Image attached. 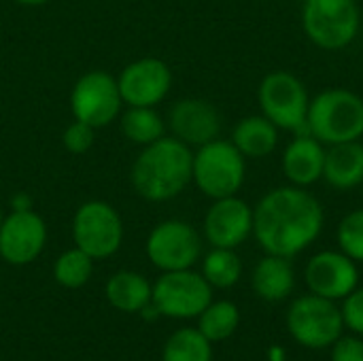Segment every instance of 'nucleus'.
<instances>
[{"mask_svg":"<svg viewBox=\"0 0 363 361\" xmlns=\"http://www.w3.org/2000/svg\"><path fill=\"white\" fill-rule=\"evenodd\" d=\"M323 221V206L313 194L300 187H279L253 209V236L268 255L291 260L319 238Z\"/></svg>","mask_w":363,"mask_h":361,"instance_id":"1","label":"nucleus"},{"mask_svg":"<svg viewBox=\"0 0 363 361\" xmlns=\"http://www.w3.org/2000/svg\"><path fill=\"white\" fill-rule=\"evenodd\" d=\"M191 149L179 138L162 136L136 155L130 181L134 191L149 202H166L191 183Z\"/></svg>","mask_w":363,"mask_h":361,"instance_id":"2","label":"nucleus"},{"mask_svg":"<svg viewBox=\"0 0 363 361\" xmlns=\"http://www.w3.org/2000/svg\"><path fill=\"white\" fill-rule=\"evenodd\" d=\"M308 134L319 143L338 145L363 136V100L349 89H325L308 106Z\"/></svg>","mask_w":363,"mask_h":361,"instance_id":"3","label":"nucleus"},{"mask_svg":"<svg viewBox=\"0 0 363 361\" xmlns=\"http://www.w3.org/2000/svg\"><path fill=\"white\" fill-rule=\"evenodd\" d=\"M245 160L247 157L234 147L232 140L215 138L198 147L194 153L191 181L204 196L213 200L236 196L247 174Z\"/></svg>","mask_w":363,"mask_h":361,"instance_id":"4","label":"nucleus"},{"mask_svg":"<svg viewBox=\"0 0 363 361\" xmlns=\"http://www.w3.org/2000/svg\"><path fill=\"white\" fill-rule=\"evenodd\" d=\"M287 332L304 349H330L342 334L345 321L340 306L315 294L300 296L287 309Z\"/></svg>","mask_w":363,"mask_h":361,"instance_id":"5","label":"nucleus"},{"mask_svg":"<svg viewBox=\"0 0 363 361\" xmlns=\"http://www.w3.org/2000/svg\"><path fill=\"white\" fill-rule=\"evenodd\" d=\"M257 100L264 117H268L277 128L308 134L306 119L311 100L304 83L296 74L287 70L266 74L257 89Z\"/></svg>","mask_w":363,"mask_h":361,"instance_id":"6","label":"nucleus"},{"mask_svg":"<svg viewBox=\"0 0 363 361\" xmlns=\"http://www.w3.org/2000/svg\"><path fill=\"white\" fill-rule=\"evenodd\" d=\"M359 6L355 0H306L302 26L321 49H342L359 32Z\"/></svg>","mask_w":363,"mask_h":361,"instance_id":"7","label":"nucleus"},{"mask_svg":"<svg viewBox=\"0 0 363 361\" xmlns=\"http://www.w3.org/2000/svg\"><path fill=\"white\" fill-rule=\"evenodd\" d=\"M72 240L91 260H106L123 243V221L108 202H83L72 217Z\"/></svg>","mask_w":363,"mask_h":361,"instance_id":"8","label":"nucleus"},{"mask_svg":"<svg viewBox=\"0 0 363 361\" xmlns=\"http://www.w3.org/2000/svg\"><path fill=\"white\" fill-rule=\"evenodd\" d=\"M151 302L162 317L198 319V315L213 302V287L202 272H194L191 268L172 270L155 281Z\"/></svg>","mask_w":363,"mask_h":361,"instance_id":"9","label":"nucleus"},{"mask_svg":"<svg viewBox=\"0 0 363 361\" xmlns=\"http://www.w3.org/2000/svg\"><path fill=\"white\" fill-rule=\"evenodd\" d=\"M149 262L162 272L194 268L202 255V238L194 226L181 219L157 223L145 243Z\"/></svg>","mask_w":363,"mask_h":361,"instance_id":"10","label":"nucleus"},{"mask_svg":"<svg viewBox=\"0 0 363 361\" xmlns=\"http://www.w3.org/2000/svg\"><path fill=\"white\" fill-rule=\"evenodd\" d=\"M123 106L117 79L104 70H89L74 83L70 91V109L74 119L91 126L106 128L111 126Z\"/></svg>","mask_w":363,"mask_h":361,"instance_id":"11","label":"nucleus"},{"mask_svg":"<svg viewBox=\"0 0 363 361\" xmlns=\"http://www.w3.org/2000/svg\"><path fill=\"white\" fill-rule=\"evenodd\" d=\"M304 281L311 294L342 302L355 287H359L357 262L342 251H319L308 260Z\"/></svg>","mask_w":363,"mask_h":361,"instance_id":"12","label":"nucleus"},{"mask_svg":"<svg viewBox=\"0 0 363 361\" xmlns=\"http://www.w3.org/2000/svg\"><path fill=\"white\" fill-rule=\"evenodd\" d=\"M117 85L125 106H155L170 91L172 70L164 60L140 57L119 72Z\"/></svg>","mask_w":363,"mask_h":361,"instance_id":"13","label":"nucleus"},{"mask_svg":"<svg viewBox=\"0 0 363 361\" xmlns=\"http://www.w3.org/2000/svg\"><path fill=\"white\" fill-rule=\"evenodd\" d=\"M47 245L45 219L30 211H13L0 226V257L11 266L32 264Z\"/></svg>","mask_w":363,"mask_h":361,"instance_id":"14","label":"nucleus"},{"mask_svg":"<svg viewBox=\"0 0 363 361\" xmlns=\"http://www.w3.org/2000/svg\"><path fill=\"white\" fill-rule=\"evenodd\" d=\"M253 234V209L236 198H219L206 211L204 236L217 249H236Z\"/></svg>","mask_w":363,"mask_h":361,"instance_id":"15","label":"nucleus"},{"mask_svg":"<svg viewBox=\"0 0 363 361\" xmlns=\"http://www.w3.org/2000/svg\"><path fill=\"white\" fill-rule=\"evenodd\" d=\"M172 136L187 147H202L215 140L221 132L219 111L202 98H183L172 104L168 113Z\"/></svg>","mask_w":363,"mask_h":361,"instance_id":"16","label":"nucleus"},{"mask_svg":"<svg viewBox=\"0 0 363 361\" xmlns=\"http://www.w3.org/2000/svg\"><path fill=\"white\" fill-rule=\"evenodd\" d=\"M325 149L311 134H298L283 153V172L296 187H308L323 179Z\"/></svg>","mask_w":363,"mask_h":361,"instance_id":"17","label":"nucleus"},{"mask_svg":"<svg viewBox=\"0 0 363 361\" xmlns=\"http://www.w3.org/2000/svg\"><path fill=\"white\" fill-rule=\"evenodd\" d=\"M253 291L266 302H283L296 289V272L289 257L268 255L257 262L251 274Z\"/></svg>","mask_w":363,"mask_h":361,"instance_id":"18","label":"nucleus"},{"mask_svg":"<svg viewBox=\"0 0 363 361\" xmlns=\"http://www.w3.org/2000/svg\"><path fill=\"white\" fill-rule=\"evenodd\" d=\"M323 179L338 191H349L363 183V145L359 140L330 145L325 151Z\"/></svg>","mask_w":363,"mask_h":361,"instance_id":"19","label":"nucleus"},{"mask_svg":"<svg viewBox=\"0 0 363 361\" xmlns=\"http://www.w3.org/2000/svg\"><path fill=\"white\" fill-rule=\"evenodd\" d=\"M232 143L245 157L259 160L277 149L279 128L264 115H251L236 123L232 132Z\"/></svg>","mask_w":363,"mask_h":361,"instance_id":"20","label":"nucleus"},{"mask_svg":"<svg viewBox=\"0 0 363 361\" xmlns=\"http://www.w3.org/2000/svg\"><path fill=\"white\" fill-rule=\"evenodd\" d=\"M151 296L153 285L138 272L119 270L106 281V300L121 313H140L151 302Z\"/></svg>","mask_w":363,"mask_h":361,"instance_id":"21","label":"nucleus"},{"mask_svg":"<svg viewBox=\"0 0 363 361\" xmlns=\"http://www.w3.org/2000/svg\"><path fill=\"white\" fill-rule=\"evenodd\" d=\"M119 123L123 136L140 147L160 140L166 132V123L162 115L155 111V106H128Z\"/></svg>","mask_w":363,"mask_h":361,"instance_id":"22","label":"nucleus"},{"mask_svg":"<svg viewBox=\"0 0 363 361\" xmlns=\"http://www.w3.org/2000/svg\"><path fill=\"white\" fill-rule=\"evenodd\" d=\"M238 326H240V311L230 300L211 302L198 315V330L211 343H223V340H228L238 330Z\"/></svg>","mask_w":363,"mask_h":361,"instance_id":"23","label":"nucleus"},{"mask_svg":"<svg viewBox=\"0 0 363 361\" xmlns=\"http://www.w3.org/2000/svg\"><path fill=\"white\" fill-rule=\"evenodd\" d=\"M162 361H213V343L198 328H181L166 340Z\"/></svg>","mask_w":363,"mask_h":361,"instance_id":"24","label":"nucleus"},{"mask_svg":"<svg viewBox=\"0 0 363 361\" xmlns=\"http://www.w3.org/2000/svg\"><path fill=\"white\" fill-rule=\"evenodd\" d=\"M202 277L213 289H230L242 277V262L234 249L213 247V251L206 253L202 262Z\"/></svg>","mask_w":363,"mask_h":361,"instance_id":"25","label":"nucleus"},{"mask_svg":"<svg viewBox=\"0 0 363 361\" xmlns=\"http://www.w3.org/2000/svg\"><path fill=\"white\" fill-rule=\"evenodd\" d=\"M91 274H94V260L79 247L60 253L53 264V277L57 285L66 289H79L87 285Z\"/></svg>","mask_w":363,"mask_h":361,"instance_id":"26","label":"nucleus"},{"mask_svg":"<svg viewBox=\"0 0 363 361\" xmlns=\"http://www.w3.org/2000/svg\"><path fill=\"white\" fill-rule=\"evenodd\" d=\"M338 245L353 262H363V209L349 213L338 226Z\"/></svg>","mask_w":363,"mask_h":361,"instance_id":"27","label":"nucleus"},{"mask_svg":"<svg viewBox=\"0 0 363 361\" xmlns=\"http://www.w3.org/2000/svg\"><path fill=\"white\" fill-rule=\"evenodd\" d=\"M96 140V128L74 119L62 134V145L66 151L74 153V155H81V153H87L91 149Z\"/></svg>","mask_w":363,"mask_h":361,"instance_id":"28","label":"nucleus"},{"mask_svg":"<svg viewBox=\"0 0 363 361\" xmlns=\"http://www.w3.org/2000/svg\"><path fill=\"white\" fill-rule=\"evenodd\" d=\"M340 313H342L345 330H349L351 334H357L363 338V287H355L342 300Z\"/></svg>","mask_w":363,"mask_h":361,"instance_id":"29","label":"nucleus"},{"mask_svg":"<svg viewBox=\"0 0 363 361\" xmlns=\"http://www.w3.org/2000/svg\"><path fill=\"white\" fill-rule=\"evenodd\" d=\"M330 349V361H363V338L357 334H342Z\"/></svg>","mask_w":363,"mask_h":361,"instance_id":"30","label":"nucleus"},{"mask_svg":"<svg viewBox=\"0 0 363 361\" xmlns=\"http://www.w3.org/2000/svg\"><path fill=\"white\" fill-rule=\"evenodd\" d=\"M11 209L13 211H30L32 209V198L28 194H17L11 198Z\"/></svg>","mask_w":363,"mask_h":361,"instance_id":"31","label":"nucleus"},{"mask_svg":"<svg viewBox=\"0 0 363 361\" xmlns=\"http://www.w3.org/2000/svg\"><path fill=\"white\" fill-rule=\"evenodd\" d=\"M17 4H23V6H40V4H47L49 0H13Z\"/></svg>","mask_w":363,"mask_h":361,"instance_id":"32","label":"nucleus"},{"mask_svg":"<svg viewBox=\"0 0 363 361\" xmlns=\"http://www.w3.org/2000/svg\"><path fill=\"white\" fill-rule=\"evenodd\" d=\"M2 221H4V215H2V211H0V226H2Z\"/></svg>","mask_w":363,"mask_h":361,"instance_id":"33","label":"nucleus"},{"mask_svg":"<svg viewBox=\"0 0 363 361\" xmlns=\"http://www.w3.org/2000/svg\"><path fill=\"white\" fill-rule=\"evenodd\" d=\"M302 2H306V0H302Z\"/></svg>","mask_w":363,"mask_h":361,"instance_id":"34","label":"nucleus"}]
</instances>
